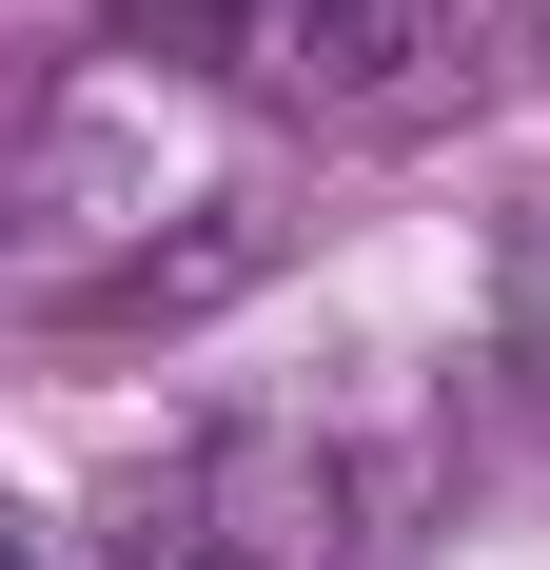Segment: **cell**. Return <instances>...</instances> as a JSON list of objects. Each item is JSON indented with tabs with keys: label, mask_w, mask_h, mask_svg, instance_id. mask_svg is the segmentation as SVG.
I'll use <instances>...</instances> for the list:
<instances>
[{
	"label": "cell",
	"mask_w": 550,
	"mask_h": 570,
	"mask_svg": "<svg viewBox=\"0 0 550 570\" xmlns=\"http://www.w3.org/2000/svg\"><path fill=\"white\" fill-rule=\"evenodd\" d=\"M158 217H217L197 158H177V118H158V79H59L20 118V295L79 315L99 276L158 256Z\"/></svg>",
	"instance_id": "1"
},
{
	"label": "cell",
	"mask_w": 550,
	"mask_h": 570,
	"mask_svg": "<svg viewBox=\"0 0 550 570\" xmlns=\"http://www.w3.org/2000/svg\"><path fill=\"white\" fill-rule=\"evenodd\" d=\"M492 354H511V374L550 394V197L511 217V256H492Z\"/></svg>",
	"instance_id": "3"
},
{
	"label": "cell",
	"mask_w": 550,
	"mask_h": 570,
	"mask_svg": "<svg viewBox=\"0 0 550 570\" xmlns=\"http://www.w3.org/2000/svg\"><path fill=\"white\" fill-rule=\"evenodd\" d=\"M531 59L511 0H256V79L334 138H433Z\"/></svg>",
	"instance_id": "2"
}]
</instances>
